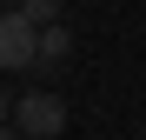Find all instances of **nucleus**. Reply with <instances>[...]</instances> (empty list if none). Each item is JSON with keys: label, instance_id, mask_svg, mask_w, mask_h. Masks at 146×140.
<instances>
[{"label": "nucleus", "instance_id": "39448f33", "mask_svg": "<svg viewBox=\"0 0 146 140\" xmlns=\"http://www.w3.org/2000/svg\"><path fill=\"white\" fill-rule=\"evenodd\" d=\"M0 120H13V93L7 87H0Z\"/></svg>", "mask_w": 146, "mask_h": 140}, {"label": "nucleus", "instance_id": "423d86ee", "mask_svg": "<svg viewBox=\"0 0 146 140\" xmlns=\"http://www.w3.org/2000/svg\"><path fill=\"white\" fill-rule=\"evenodd\" d=\"M0 140H27V133H20V127H13V120H0Z\"/></svg>", "mask_w": 146, "mask_h": 140}, {"label": "nucleus", "instance_id": "f257e3e1", "mask_svg": "<svg viewBox=\"0 0 146 140\" xmlns=\"http://www.w3.org/2000/svg\"><path fill=\"white\" fill-rule=\"evenodd\" d=\"M13 127L27 133V140H60V133H66V100H60L53 87L20 93V100H13Z\"/></svg>", "mask_w": 146, "mask_h": 140}, {"label": "nucleus", "instance_id": "f03ea898", "mask_svg": "<svg viewBox=\"0 0 146 140\" xmlns=\"http://www.w3.org/2000/svg\"><path fill=\"white\" fill-rule=\"evenodd\" d=\"M33 54H40V27L20 20V7L0 13V74H33Z\"/></svg>", "mask_w": 146, "mask_h": 140}, {"label": "nucleus", "instance_id": "7ed1b4c3", "mask_svg": "<svg viewBox=\"0 0 146 140\" xmlns=\"http://www.w3.org/2000/svg\"><path fill=\"white\" fill-rule=\"evenodd\" d=\"M66 60H73V33L60 27V20H53V27H40V54H33V74H60Z\"/></svg>", "mask_w": 146, "mask_h": 140}, {"label": "nucleus", "instance_id": "20e7f679", "mask_svg": "<svg viewBox=\"0 0 146 140\" xmlns=\"http://www.w3.org/2000/svg\"><path fill=\"white\" fill-rule=\"evenodd\" d=\"M20 20H27V27H53L60 20V0H20Z\"/></svg>", "mask_w": 146, "mask_h": 140}]
</instances>
